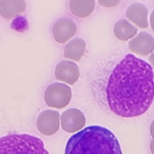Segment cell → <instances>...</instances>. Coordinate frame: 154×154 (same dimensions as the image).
Wrapping results in <instances>:
<instances>
[{
    "label": "cell",
    "instance_id": "1",
    "mask_svg": "<svg viewBox=\"0 0 154 154\" xmlns=\"http://www.w3.org/2000/svg\"><path fill=\"white\" fill-rule=\"evenodd\" d=\"M105 93L108 107L116 116H142L154 100L152 66L132 54H127L110 74Z\"/></svg>",
    "mask_w": 154,
    "mask_h": 154
},
{
    "label": "cell",
    "instance_id": "5",
    "mask_svg": "<svg viewBox=\"0 0 154 154\" xmlns=\"http://www.w3.org/2000/svg\"><path fill=\"white\" fill-rule=\"evenodd\" d=\"M59 113L54 110H45L38 116L36 125L39 132L45 136L54 135L59 130Z\"/></svg>",
    "mask_w": 154,
    "mask_h": 154
},
{
    "label": "cell",
    "instance_id": "10",
    "mask_svg": "<svg viewBox=\"0 0 154 154\" xmlns=\"http://www.w3.org/2000/svg\"><path fill=\"white\" fill-rule=\"evenodd\" d=\"M148 13V8L144 4L136 2L128 7L125 10V16L129 21L134 23L137 27L140 29H146L149 26Z\"/></svg>",
    "mask_w": 154,
    "mask_h": 154
},
{
    "label": "cell",
    "instance_id": "19",
    "mask_svg": "<svg viewBox=\"0 0 154 154\" xmlns=\"http://www.w3.org/2000/svg\"><path fill=\"white\" fill-rule=\"evenodd\" d=\"M149 148H150V151L152 154H154V137H152L151 141H150V145H149Z\"/></svg>",
    "mask_w": 154,
    "mask_h": 154
},
{
    "label": "cell",
    "instance_id": "9",
    "mask_svg": "<svg viewBox=\"0 0 154 154\" xmlns=\"http://www.w3.org/2000/svg\"><path fill=\"white\" fill-rule=\"evenodd\" d=\"M128 47L134 54L147 57L154 51V38L149 33L142 32L129 41Z\"/></svg>",
    "mask_w": 154,
    "mask_h": 154
},
{
    "label": "cell",
    "instance_id": "8",
    "mask_svg": "<svg viewBox=\"0 0 154 154\" xmlns=\"http://www.w3.org/2000/svg\"><path fill=\"white\" fill-rule=\"evenodd\" d=\"M79 68L75 62L62 60L54 69V77L59 81H63L68 85H74L79 78Z\"/></svg>",
    "mask_w": 154,
    "mask_h": 154
},
{
    "label": "cell",
    "instance_id": "7",
    "mask_svg": "<svg viewBox=\"0 0 154 154\" xmlns=\"http://www.w3.org/2000/svg\"><path fill=\"white\" fill-rule=\"evenodd\" d=\"M77 32V24L70 18H61L54 22L52 33L53 37L59 44H66Z\"/></svg>",
    "mask_w": 154,
    "mask_h": 154
},
{
    "label": "cell",
    "instance_id": "18",
    "mask_svg": "<svg viewBox=\"0 0 154 154\" xmlns=\"http://www.w3.org/2000/svg\"><path fill=\"white\" fill-rule=\"evenodd\" d=\"M149 131H150V135L152 137H154V120L152 121L151 125H150V128H149Z\"/></svg>",
    "mask_w": 154,
    "mask_h": 154
},
{
    "label": "cell",
    "instance_id": "12",
    "mask_svg": "<svg viewBox=\"0 0 154 154\" xmlns=\"http://www.w3.org/2000/svg\"><path fill=\"white\" fill-rule=\"evenodd\" d=\"M86 52V42L80 37H76L66 44L64 55L66 59L72 62H79Z\"/></svg>",
    "mask_w": 154,
    "mask_h": 154
},
{
    "label": "cell",
    "instance_id": "4",
    "mask_svg": "<svg viewBox=\"0 0 154 154\" xmlns=\"http://www.w3.org/2000/svg\"><path fill=\"white\" fill-rule=\"evenodd\" d=\"M72 91L66 84L52 83L45 91V102L52 108L63 109L70 103Z\"/></svg>",
    "mask_w": 154,
    "mask_h": 154
},
{
    "label": "cell",
    "instance_id": "17",
    "mask_svg": "<svg viewBox=\"0 0 154 154\" xmlns=\"http://www.w3.org/2000/svg\"><path fill=\"white\" fill-rule=\"evenodd\" d=\"M149 63L150 65L152 66V67L154 68V51L149 54Z\"/></svg>",
    "mask_w": 154,
    "mask_h": 154
},
{
    "label": "cell",
    "instance_id": "2",
    "mask_svg": "<svg viewBox=\"0 0 154 154\" xmlns=\"http://www.w3.org/2000/svg\"><path fill=\"white\" fill-rule=\"evenodd\" d=\"M65 154H123L114 133L101 125H90L69 137Z\"/></svg>",
    "mask_w": 154,
    "mask_h": 154
},
{
    "label": "cell",
    "instance_id": "13",
    "mask_svg": "<svg viewBox=\"0 0 154 154\" xmlns=\"http://www.w3.org/2000/svg\"><path fill=\"white\" fill-rule=\"evenodd\" d=\"M69 9L78 18H87L95 9V0H69Z\"/></svg>",
    "mask_w": 154,
    "mask_h": 154
},
{
    "label": "cell",
    "instance_id": "6",
    "mask_svg": "<svg viewBox=\"0 0 154 154\" xmlns=\"http://www.w3.org/2000/svg\"><path fill=\"white\" fill-rule=\"evenodd\" d=\"M61 127L67 133H75L81 130L86 124V118L82 112L76 108L65 111L60 116Z\"/></svg>",
    "mask_w": 154,
    "mask_h": 154
},
{
    "label": "cell",
    "instance_id": "14",
    "mask_svg": "<svg viewBox=\"0 0 154 154\" xmlns=\"http://www.w3.org/2000/svg\"><path fill=\"white\" fill-rule=\"evenodd\" d=\"M114 33L118 40L127 42L130 41L137 35V28H136L128 20L122 19L116 22L114 26Z\"/></svg>",
    "mask_w": 154,
    "mask_h": 154
},
{
    "label": "cell",
    "instance_id": "3",
    "mask_svg": "<svg viewBox=\"0 0 154 154\" xmlns=\"http://www.w3.org/2000/svg\"><path fill=\"white\" fill-rule=\"evenodd\" d=\"M0 154H49L41 138L28 134L0 137Z\"/></svg>",
    "mask_w": 154,
    "mask_h": 154
},
{
    "label": "cell",
    "instance_id": "16",
    "mask_svg": "<svg viewBox=\"0 0 154 154\" xmlns=\"http://www.w3.org/2000/svg\"><path fill=\"white\" fill-rule=\"evenodd\" d=\"M149 25L151 27L152 31L154 32V9L150 13V17H149Z\"/></svg>",
    "mask_w": 154,
    "mask_h": 154
},
{
    "label": "cell",
    "instance_id": "11",
    "mask_svg": "<svg viewBox=\"0 0 154 154\" xmlns=\"http://www.w3.org/2000/svg\"><path fill=\"white\" fill-rule=\"evenodd\" d=\"M25 0H0V16L11 20L21 15L26 10Z\"/></svg>",
    "mask_w": 154,
    "mask_h": 154
},
{
    "label": "cell",
    "instance_id": "15",
    "mask_svg": "<svg viewBox=\"0 0 154 154\" xmlns=\"http://www.w3.org/2000/svg\"><path fill=\"white\" fill-rule=\"evenodd\" d=\"M121 0H98L99 4L103 8H114L120 3Z\"/></svg>",
    "mask_w": 154,
    "mask_h": 154
}]
</instances>
